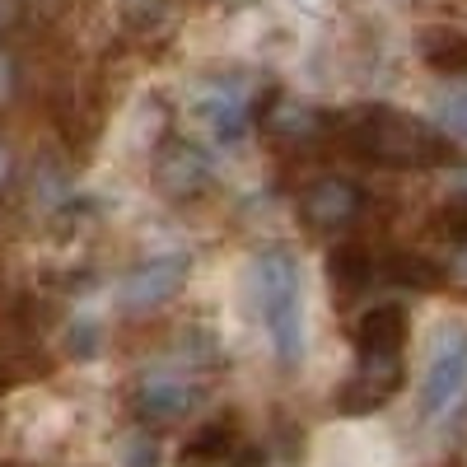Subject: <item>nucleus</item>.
Returning a JSON list of instances; mask_svg holds the SVG:
<instances>
[{
    "label": "nucleus",
    "instance_id": "f257e3e1",
    "mask_svg": "<svg viewBox=\"0 0 467 467\" xmlns=\"http://www.w3.org/2000/svg\"><path fill=\"white\" fill-rule=\"evenodd\" d=\"M257 308L271 332V346L285 365L299 360L304 350V308H299V271L290 257L271 253L257 262Z\"/></svg>",
    "mask_w": 467,
    "mask_h": 467
},
{
    "label": "nucleus",
    "instance_id": "f03ea898",
    "mask_svg": "<svg viewBox=\"0 0 467 467\" xmlns=\"http://www.w3.org/2000/svg\"><path fill=\"white\" fill-rule=\"evenodd\" d=\"M467 388V323L449 318L440 323L431 341V360H425V383H420V411L440 416L449 411Z\"/></svg>",
    "mask_w": 467,
    "mask_h": 467
},
{
    "label": "nucleus",
    "instance_id": "7ed1b4c3",
    "mask_svg": "<svg viewBox=\"0 0 467 467\" xmlns=\"http://www.w3.org/2000/svg\"><path fill=\"white\" fill-rule=\"evenodd\" d=\"M440 122H444L453 136L467 140V94H449V99L440 103Z\"/></svg>",
    "mask_w": 467,
    "mask_h": 467
}]
</instances>
